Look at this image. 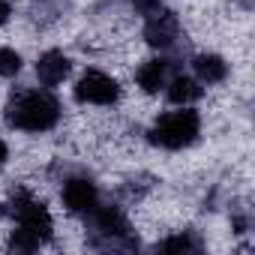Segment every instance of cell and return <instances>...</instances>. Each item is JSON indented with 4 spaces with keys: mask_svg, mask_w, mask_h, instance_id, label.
Returning a JSON list of instances; mask_svg holds the SVG:
<instances>
[{
    "mask_svg": "<svg viewBox=\"0 0 255 255\" xmlns=\"http://www.w3.org/2000/svg\"><path fill=\"white\" fill-rule=\"evenodd\" d=\"M168 78H171V60H165V57H153V60L141 63L135 72V81L144 93H159L168 84Z\"/></svg>",
    "mask_w": 255,
    "mask_h": 255,
    "instance_id": "9c48e42d",
    "label": "cell"
},
{
    "mask_svg": "<svg viewBox=\"0 0 255 255\" xmlns=\"http://www.w3.org/2000/svg\"><path fill=\"white\" fill-rule=\"evenodd\" d=\"M144 42L159 51H171L180 42V18L171 9H156L144 21Z\"/></svg>",
    "mask_w": 255,
    "mask_h": 255,
    "instance_id": "8992f818",
    "label": "cell"
},
{
    "mask_svg": "<svg viewBox=\"0 0 255 255\" xmlns=\"http://www.w3.org/2000/svg\"><path fill=\"white\" fill-rule=\"evenodd\" d=\"M159 252H171V255H183V252H198L201 249V240L192 234V231H177L171 237H165L162 243H156Z\"/></svg>",
    "mask_w": 255,
    "mask_h": 255,
    "instance_id": "7c38bea8",
    "label": "cell"
},
{
    "mask_svg": "<svg viewBox=\"0 0 255 255\" xmlns=\"http://www.w3.org/2000/svg\"><path fill=\"white\" fill-rule=\"evenodd\" d=\"M165 96H168V102H174V105H192V102H198V99L204 96V87H201V81L192 78V75H174V78H168V84H165Z\"/></svg>",
    "mask_w": 255,
    "mask_h": 255,
    "instance_id": "30bf717a",
    "label": "cell"
},
{
    "mask_svg": "<svg viewBox=\"0 0 255 255\" xmlns=\"http://www.w3.org/2000/svg\"><path fill=\"white\" fill-rule=\"evenodd\" d=\"M192 72L201 84H222L228 78V63L219 54H195L192 57Z\"/></svg>",
    "mask_w": 255,
    "mask_h": 255,
    "instance_id": "8fae6325",
    "label": "cell"
},
{
    "mask_svg": "<svg viewBox=\"0 0 255 255\" xmlns=\"http://www.w3.org/2000/svg\"><path fill=\"white\" fill-rule=\"evenodd\" d=\"M90 225H93V234L105 240V246L111 249H135L138 240L132 234V225L126 219V213L117 207V204H96V210L90 213Z\"/></svg>",
    "mask_w": 255,
    "mask_h": 255,
    "instance_id": "277c9868",
    "label": "cell"
},
{
    "mask_svg": "<svg viewBox=\"0 0 255 255\" xmlns=\"http://www.w3.org/2000/svg\"><path fill=\"white\" fill-rule=\"evenodd\" d=\"M12 18V3L9 0H0V24H6Z\"/></svg>",
    "mask_w": 255,
    "mask_h": 255,
    "instance_id": "9a60e30c",
    "label": "cell"
},
{
    "mask_svg": "<svg viewBox=\"0 0 255 255\" xmlns=\"http://www.w3.org/2000/svg\"><path fill=\"white\" fill-rule=\"evenodd\" d=\"M60 102L48 90H21L6 105V123L21 132H48L60 123Z\"/></svg>",
    "mask_w": 255,
    "mask_h": 255,
    "instance_id": "7a4b0ae2",
    "label": "cell"
},
{
    "mask_svg": "<svg viewBox=\"0 0 255 255\" xmlns=\"http://www.w3.org/2000/svg\"><path fill=\"white\" fill-rule=\"evenodd\" d=\"M9 210H12L15 222H18L15 231H12V237H9V246H12L15 252H33V249H39V246L51 237V231H54L51 213H48V207H45L36 195H30L27 189L12 192Z\"/></svg>",
    "mask_w": 255,
    "mask_h": 255,
    "instance_id": "6da1fadb",
    "label": "cell"
},
{
    "mask_svg": "<svg viewBox=\"0 0 255 255\" xmlns=\"http://www.w3.org/2000/svg\"><path fill=\"white\" fill-rule=\"evenodd\" d=\"M6 159H9V147H6L3 141H0V168L6 165Z\"/></svg>",
    "mask_w": 255,
    "mask_h": 255,
    "instance_id": "2e32d148",
    "label": "cell"
},
{
    "mask_svg": "<svg viewBox=\"0 0 255 255\" xmlns=\"http://www.w3.org/2000/svg\"><path fill=\"white\" fill-rule=\"evenodd\" d=\"M21 72V54L15 48H0V78H15Z\"/></svg>",
    "mask_w": 255,
    "mask_h": 255,
    "instance_id": "4fadbf2b",
    "label": "cell"
},
{
    "mask_svg": "<svg viewBox=\"0 0 255 255\" xmlns=\"http://www.w3.org/2000/svg\"><path fill=\"white\" fill-rule=\"evenodd\" d=\"M72 93H75V102H81V105H102V108H108V105H114L120 99V84L102 69H87L75 81Z\"/></svg>",
    "mask_w": 255,
    "mask_h": 255,
    "instance_id": "5b68a950",
    "label": "cell"
},
{
    "mask_svg": "<svg viewBox=\"0 0 255 255\" xmlns=\"http://www.w3.org/2000/svg\"><path fill=\"white\" fill-rule=\"evenodd\" d=\"M198 135H201V114L189 105H180V111L162 114L150 129V141L162 150H183L195 144Z\"/></svg>",
    "mask_w": 255,
    "mask_h": 255,
    "instance_id": "3957f363",
    "label": "cell"
},
{
    "mask_svg": "<svg viewBox=\"0 0 255 255\" xmlns=\"http://www.w3.org/2000/svg\"><path fill=\"white\" fill-rule=\"evenodd\" d=\"M132 3V9L138 12V15H150V12H156V9H162V0H129Z\"/></svg>",
    "mask_w": 255,
    "mask_h": 255,
    "instance_id": "5bb4252c",
    "label": "cell"
},
{
    "mask_svg": "<svg viewBox=\"0 0 255 255\" xmlns=\"http://www.w3.org/2000/svg\"><path fill=\"white\" fill-rule=\"evenodd\" d=\"M63 204L75 216H90L99 204V189L90 177H69L63 183Z\"/></svg>",
    "mask_w": 255,
    "mask_h": 255,
    "instance_id": "52a82bcc",
    "label": "cell"
},
{
    "mask_svg": "<svg viewBox=\"0 0 255 255\" xmlns=\"http://www.w3.org/2000/svg\"><path fill=\"white\" fill-rule=\"evenodd\" d=\"M69 69H72L69 57H66L63 51H57V48L39 54V60H36V78H39L42 87H57V84H63V81L69 78Z\"/></svg>",
    "mask_w": 255,
    "mask_h": 255,
    "instance_id": "ba28073f",
    "label": "cell"
}]
</instances>
